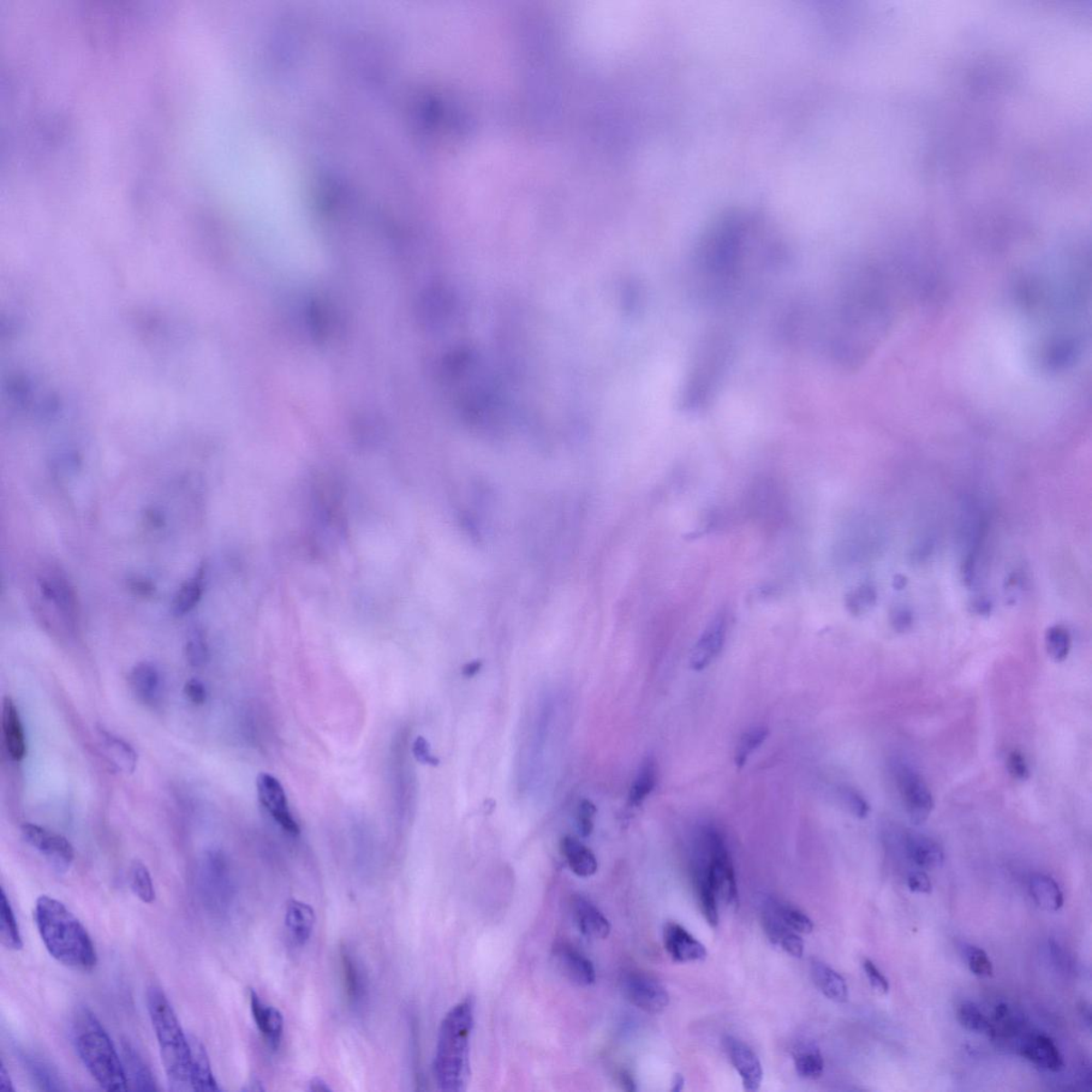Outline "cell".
<instances>
[{
  "mask_svg": "<svg viewBox=\"0 0 1092 1092\" xmlns=\"http://www.w3.org/2000/svg\"><path fill=\"white\" fill-rule=\"evenodd\" d=\"M760 218L731 213L714 221L698 242L692 271L696 290L704 299L726 302L747 280L754 262H774L778 250Z\"/></svg>",
  "mask_w": 1092,
  "mask_h": 1092,
  "instance_id": "6da1fadb",
  "label": "cell"
},
{
  "mask_svg": "<svg viewBox=\"0 0 1092 1092\" xmlns=\"http://www.w3.org/2000/svg\"><path fill=\"white\" fill-rule=\"evenodd\" d=\"M887 309L878 274L872 268L853 273L840 289L829 325L834 359L847 366L862 362L887 328Z\"/></svg>",
  "mask_w": 1092,
  "mask_h": 1092,
  "instance_id": "7a4b0ae2",
  "label": "cell"
},
{
  "mask_svg": "<svg viewBox=\"0 0 1092 1092\" xmlns=\"http://www.w3.org/2000/svg\"><path fill=\"white\" fill-rule=\"evenodd\" d=\"M34 922L47 952L58 963L81 972H91L98 954L90 935L73 913L59 900L42 895L35 903Z\"/></svg>",
  "mask_w": 1092,
  "mask_h": 1092,
  "instance_id": "3957f363",
  "label": "cell"
},
{
  "mask_svg": "<svg viewBox=\"0 0 1092 1092\" xmlns=\"http://www.w3.org/2000/svg\"><path fill=\"white\" fill-rule=\"evenodd\" d=\"M473 1026L474 1005L470 1000L452 1007L442 1021L433 1062L435 1081L441 1090L459 1092L467 1089Z\"/></svg>",
  "mask_w": 1092,
  "mask_h": 1092,
  "instance_id": "277c9868",
  "label": "cell"
},
{
  "mask_svg": "<svg viewBox=\"0 0 1092 1092\" xmlns=\"http://www.w3.org/2000/svg\"><path fill=\"white\" fill-rule=\"evenodd\" d=\"M71 1040L83 1066L101 1088L107 1091L129 1089L123 1061L109 1032L87 1007L77 1008L73 1014Z\"/></svg>",
  "mask_w": 1092,
  "mask_h": 1092,
  "instance_id": "5b68a950",
  "label": "cell"
},
{
  "mask_svg": "<svg viewBox=\"0 0 1092 1092\" xmlns=\"http://www.w3.org/2000/svg\"><path fill=\"white\" fill-rule=\"evenodd\" d=\"M147 1002L170 1087L175 1091L190 1090L193 1062L190 1040L163 989L148 988Z\"/></svg>",
  "mask_w": 1092,
  "mask_h": 1092,
  "instance_id": "8992f818",
  "label": "cell"
},
{
  "mask_svg": "<svg viewBox=\"0 0 1092 1092\" xmlns=\"http://www.w3.org/2000/svg\"><path fill=\"white\" fill-rule=\"evenodd\" d=\"M732 343L726 333L709 334L697 352L682 394L686 411H699L711 403L729 366Z\"/></svg>",
  "mask_w": 1092,
  "mask_h": 1092,
  "instance_id": "52a82bcc",
  "label": "cell"
},
{
  "mask_svg": "<svg viewBox=\"0 0 1092 1092\" xmlns=\"http://www.w3.org/2000/svg\"><path fill=\"white\" fill-rule=\"evenodd\" d=\"M200 890L204 904L214 912H223L232 898L231 879L223 858L208 852L200 869Z\"/></svg>",
  "mask_w": 1092,
  "mask_h": 1092,
  "instance_id": "ba28073f",
  "label": "cell"
},
{
  "mask_svg": "<svg viewBox=\"0 0 1092 1092\" xmlns=\"http://www.w3.org/2000/svg\"><path fill=\"white\" fill-rule=\"evenodd\" d=\"M626 999L648 1013H660L669 1005L670 998L659 980L642 971L626 973L622 981Z\"/></svg>",
  "mask_w": 1092,
  "mask_h": 1092,
  "instance_id": "9c48e42d",
  "label": "cell"
},
{
  "mask_svg": "<svg viewBox=\"0 0 1092 1092\" xmlns=\"http://www.w3.org/2000/svg\"><path fill=\"white\" fill-rule=\"evenodd\" d=\"M22 834L26 842L37 850L58 872H67L74 861L73 846L62 835L53 834L34 823H24Z\"/></svg>",
  "mask_w": 1092,
  "mask_h": 1092,
  "instance_id": "30bf717a",
  "label": "cell"
},
{
  "mask_svg": "<svg viewBox=\"0 0 1092 1092\" xmlns=\"http://www.w3.org/2000/svg\"><path fill=\"white\" fill-rule=\"evenodd\" d=\"M899 792L911 822L921 825L928 820L935 807L932 792L920 774L902 766L897 771Z\"/></svg>",
  "mask_w": 1092,
  "mask_h": 1092,
  "instance_id": "8fae6325",
  "label": "cell"
},
{
  "mask_svg": "<svg viewBox=\"0 0 1092 1092\" xmlns=\"http://www.w3.org/2000/svg\"><path fill=\"white\" fill-rule=\"evenodd\" d=\"M260 802L270 812L284 831L291 835L300 833V827L292 817L288 796L279 780L270 774L261 773L256 780Z\"/></svg>",
  "mask_w": 1092,
  "mask_h": 1092,
  "instance_id": "7c38bea8",
  "label": "cell"
},
{
  "mask_svg": "<svg viewBox=\"0 0 1092 1092\" xmlns=\"http://www.w3.org/2000/svg\"><path fill=\"white\" fill-rule=\"evenodd\" d=\"M665 950L673 962L679 964L703 962L707 957V947L688 929L678 923H667L662 930Z\"/></svg>",
  "mask_w": 1092,
  "mask_h": 1092,
  "instance_id": "4fadbf2b",
  "label": "cell"
},
{
  "mask_svg": "<svg viewBox=\"0 0 1092 1092\" xmlns=\"http://www.w3.org/2000/svg\"><path fill=\"white\" fill-rule=\"evenodd\" d=\"M726 631V616L721 612L707 626L695 644L690 656L692 669L702 671L717 659L725 646Z\"/></svg>",
  "mask_w": 1092,
  "mask_h": 1092,
  "instance_id": "5bb4252c",
  "label": "cell"
},
{
  "mask_svg": "<svg viewBox=\"0 0 1092 1092\" xmlns=\"http://www.w3.org/2000/svg\"><path fill=\"white\" fill-rule=\"evenodd\" d=\"M553 958L559 972L576 986L587 987L595 982L593 963L569 943H557L554 946Z\"/></svg>",
  "mask_w": 1092,
  "mask_h": 1092,
  "instance_id": "9a60e30c",
  "label": "cell"
},
{
  "mask_svg": "<svg viewBox=\"0 0 1092 1092\" xmlns=\"http://www.w3.org/2000/svg\"><path fill=\"white\" fill-rule=\"evenodd\" d=\"M1018 1051L1022 1058L1043 1070L1059 1072L1064 1059L1051 1037L1041 1032H1028L1020 1041Z\"/></svg>",
  "mask_w": 1092,
  "mask_h": 1092,
  "instance_id": "2e32d148",
  "label": "cell"
},
{
  "mask_svg": "<svg viewBox=\"0 0 1092 1092\" xmlns=\"http://www.w3.org/2000/svg\"><path fill=\"white\" fill-rule=\"evenodd\" d=\"M725 1047L736 1070L742 1078L745 1090L756 1091L763 1081V1068L761 1061L752 1049L741 1040L734 1037H726Z\"/></svg>",
  "mask_w": 1092,
  "mask_h": 1092,
  "instance_id": "e0dca14e",
  "label": "cell"
},
{
  "mask_svg": "<svg viewBox=\"0 0 1092 1092\" xmlns=\"http://www.w3.org/2000/svg\"><path fill=\"white\" fill-rule=\"evenodd\" d=\"M777 483L762 480L755 483L751 492V511L757 520L774 525L783 517L784 501Z\"/></svg>",
  "mask_w": 1092,
  "mask_h": 1092,
  "instance_id": "ac0fdd59",
  "label": "cell"
},
{
  "mask_svg": "<svg viewBox=\"0 0 1092 1092\" xmlns=\"http://www.w3.org/2000/svg\"><path fill=\"white\" fill-rule=\"evenodd\" d=\"M251 1012L256 1026L272 1049H279L284 1032V1018L276 1007L266 1004L254 990H250Z\"/></svg>",
  "mask_w": 1092,
  "mask_h": 1092,
  "instance_id": "d6986e66",
  "label": "cell"
},
{
  "mask_svg": "<svg viewBox=\"0 0 1092 1092\" xmlns=\"http://www.w3.org/2000/svg\"><path fill=\"white\" fill-rule=\"evenodd\" d=\"M1023 1031H1026L1023 1014L1006 1004L996 1007L992 1017L989 1019L987 1034L1000 1043L1017 1041L1018 1048L1020 1041L1026 1035Z\"/></svg>",
  "mask_w": 1092,
  "mask_h": 1092,
  "instance_id": "ffe728a7",
  "label": "cell"
},
{
  "mask_svg": "<svg viewBox=\"0 0 1092 1092\" xmlns=\"http://www.w3.org/2000/svg\"><path fill=\"white\" fill-rule=\"evenodd\" d=\"M40 588L45 598L53 603L68 622H75L79 616V603L67 578L61 574L44 576L41 578Z\"/></svg>",
  "mask_w": 1092,
  "mask_h": 1092,
  "instance_id": "44dd1931",
  "label": "cell"
},
{
  "mask_svg": "<svg viewBox=\"0 0 1092 1092\" xmlns=\"http://www.w3.org/2000/svg\"><path fill=\"white\" fill-rule=\"evenodd\" d=\"M572 912L578 928L588 938L602 940L610 935V922L598 907L582 895L572 899Z\"/></svg>",
  "mask_w": 1092,
  "mask_h": 1092,
  "instance_id": "7402d4cb",
  "label": "cell"
},
{
  "mask_svg": "<svg viewBox=\"0 0 1092 1092\" xmlns=\"http://www.w3.org/2000/svg\"><path fill=\"white\" fill-rule=\"evenodd\" d=\"M131 691L143 704L154 706L159 700L163 681L157 666L151 662H140L131 669L128 676Z\"/></svg>",
  "mask_w": 1092,
  "mask_h": 1092,
  "instance_id": "603a6c76",
  "label": "cell"
},
{
  "mask_svg": "<svg viewBox=\"0 0 1092 1092\" xmlns=\"http://www.w3.org/2000/svg\"><path fill=\"white\" fill-rule=\"evenodd\" d=\"M3 733L5 749L11 759L21 762L26 756V737L19 709L10 697H5L3 704Z\"/></svg>",
  "mask_w": 1092,
  "mask_h": 1092,
  "instance_id": "cb8c5ba5",
  "label": "cell"
},
{
  "mask_svg": "<svg viewBox=\"0 0 1092 1092\" xmlns=\"http://www.w3.org/2000/svg\"><path fill=\"white\" fill-rule=\"evenodd\" d=\"M99 741L106 759L113 767L124 774L135 772L138 755L128 742L115 734L106 731L103 727L99 729Z\"/></svg>",
  "mask_w": 1092,
  "mask_h": 1092,
  "instance_id": "d4e9b609",
  "label": "cell"
},
{
  "mask_svg": "<svg viewBox=\"0 0 1092 1092\" xmlns=\"http://www.w3.org/2000/svg\"><path fill=\"white\" fill-rule=\"evenodd\" d=\"M763 925L769 940L774 945H778L793 957H802L804 943L801 934L793 932V929L787 927L775 915L771 906L764 912Z\"/></svg>",
  "mask_w": 1092,
  "mask_h": 1092,
  "instance_id": "484cf974",
  "label": "cell"
},
{
  "mask_svg": "<svg viewBox=\"0 0 1092 1092\" xmlns=\"http://www.w3.org/2000/svg\"><path fill=\"white\" fill-rule=\"evenodd\" d=\"M905 846L907 855L918 868L935 869L942 867L945 862V851L942 847L927 835L907 834Z\"/></svg>",
  "mask_w": 1092,
  "mask_h": 1092,
  "instance_id": "4316f807",
  "label": "cell"
},
{
  "mask_svg": "<svg viewBox=\"0 0 1092 1092\" xmlns=\"http://www.w3.org/2000/svg\"><path fill=\"white\" fill-rule=\"evenodd\" d=\"M122 1061L128 1086L141 1091H157L158 1086L153 1073L145 1059L133 1044L128 1040L122 1041ZM130 1088V1087H129Z\"/></svg>",
  "mask_w": 1092,
  "mask_h": 1092,
  "instance_id": "83f0119b",
  "label": "cell"
},
{
  "mask_svg": "<svg viewBox=\"0 0 1092 1092\" xmlns=\"http://www.w3.org/2000/svg\"><path fill=\"white\" fill-rule=\"evenodd\" d=\"M315 924L316 916L311 906L300 900H290L286 907L285 925L296 945H306L311 938Z\"/></svg>",
  "mask_w": 1092,
  "mask_h": 1092,
  "instance_id": "f1b7e54d",
  "label": "cell"
},
{
  "mask_svg": "<svg viewBox=\"0 0 1092 1092\" xmlns=\"http://www.w3.org/2000/svg\"><path fill=\"white\" fill-rule=\"evenodd\" d=\"M20 1059L24 1068L40 1089L46 1091H62L65 1088L62 1078L59 1077L55 1068L41 1056L22 1049Z\"/></svg>",
  "mask_w": 1092,
  "mask_h": 1092,
  "instance_id": "f546056e",
  "label": "cell"
},
{
  "mask_svg": "<svg viewBox=\"0 0 1092 1092\" xmlns=\"http://www.w3.org/2000/svg\"><path fill=\"white\" fill-rule=\"evenodd\" d=\"M193 1062H191V1089L195 1091H219V1084L214 1076L211 1060L206 1049L196 1038L190 1040Z\"/></svg>",
  "mask_w": 1092,
  "mask_h": 1092,
  "instance_id": "4dcf8cb0",
  "label": "cell"
},
{
  "mask_svg": "<svg viewBox=\"0 0 1092 1092\" xmlns=\"http://www.w3.org/2000/svg\"><path fill=\"white\" fill-rule=\"evenodd\" d=\"M560 850L568 862L572 872L577 876L592 877L598 870V860L594 853L575 838L566 835L560 842Z\"/></svg>",
  "mask_w": 1092,
  "mask_h": 1092,
  "instance_id": "1f68e13d",
  "label": "cell"
},
{
  "mask_svg": "<svg viewBox=\"0 0 1092 1092\" xmlns=\"http://www.w3.org/2000/svg\"><path fill=\"white\" fill-rule=\"evenodd\" d=\"M811 975L816 987L829 1000L843 1002L849 999V987L844 977L828 964L815 960L811 964Z\"/></svg>",
  "mask_w": 1092,
  "mask_h": 1092,
  "instance_id": "d6a6232c",
  "label": "cell"
},
{
  "mask_svg": "<svg viewBox=\"0 0 1092 1092\" xmlns=\"http://www.w3.org/2000/svg\"><path fill=\"white\" fill-rule=\"evenodd\" d=\"M1030 893L1035 904L1044 911L1058 912L1065 903L1064 894L1059 883L1047 875L1037 874L1031 877Z\"/></svg>",
  "mask_w": 1092,
  "mask_h": 1092,
  "instance_id": "836d02e7",
  "label": "cell"
},
{
  "mask_svg": "<svg viewBox=\"0 0 1092 1092\" xmlns=\"http://www.w3.org/2000/svg\"><path fill=\"white\" fill-rule=\"evenodd\" d=\"M341 966L346 995L351 1004H359L366 994V980L359 964L347 947L342 948Z\"/></svg>",
  "mask_w": 1092,
  "mask_h": 1092,
  "instance_id": "e575fe53",
  "label": "cell"
},
{
  "mask_svg": "<svg viewBox=\"0 0 1092 1092\" xmlns=\"http://www.w3.org/2000/svg\"><path fill=\"white\" fill-rule=\"evenodd\" d=\"M204 570L200 569L196 574L183 584L172 603V612L176 616H184L199 604L204 593Z\"/></svg>",
  "mask_w": 1092,
  "mask_h": 1092,
  "instance_id": "d590c367",
  "label": "cell"
},
{
  "mask_svg": "<svg viewBox=\"0 0 1092 1092\" xmlns=\"http://www.w3.org/2000/svg\"><path fill=\"white\" fill-rule=\"evenodd\" d=\"M658 764L654 757L648 756L638 772L630 793V802L638 807L650 796L658 783Z\"/></svg>",
  "mask_w": 1092,
  "mask_h": 1092,
  "instance_id": "8d00e7d4",
  "label": "cell"
},
{
  "mask_svg": "<svg viewBox=\"0 0 1092 1092\" xmlns=\"http://www.w3.org/2000/svg\"><path fill=\"white\" fill-rule=\"evenodd\" d=\"M798 1076L805 1079H816L822 1076L823 1059L820 1049L813 1043L799 1046L793 1053Z\"/></svg>",
  "mask_w": 1092,
  "mask_h": 1092,
  "instance_id": "74e56055",
  "label": "cell"
},
{
  "mask_svg": "<svg viewBox=\"0 0 1092 1092\" xmlns=\"http://www.w3.org/2000/svg\"><path fill=\"white\" fill-rule=\"evenodd\" d=\"M2 907H0V938L3 945L12 951H20L23 948V939L20 933L19 924L10 905L7 894L2 888Z\"/></svg>",
  "mask_w": 1092,
  "mask_h": 1092,
  "instance_id": "f35d334b",
  "label": "cell"
},
{
  "mask_svg": "<svg viewBox=\"0 0 1092 1092\" xmlns=\"http://www.w3.org/2000/svg\"><path fill=\"white\" fill-rule=\"evenodd\" d=\"M129 886L131 891L142 903L153 904L157 898L150 870L139 860H136L129 869Z\"/></svg>",
  "mask_w": 1092,
  "mask_h": 1092,
  "instance_id": "ab89813d",
  "label": "cell"
},
{
  "mask_svg": "<svg viewBox=\"0 0 1092 1092\" xmlns=\"http://www.w3.org/2000/svg\"><path fill=\"white\" fill-rule=\"evenodd\" d=\"M694 881L703 916L712 927H716L719 923L717 895L701 873L694 872Z\"/></svg>",
  "mask_w": 1092,
  "mask_h": 1092,
  "instance_id": "60d3db41",
  "label": "cell"
},
{
  "mask_svg": "<svg viewBox=\"0 0 1092 1092\" xmlns=\"http://www.w3.org/2000/svg\"><path fill=\"white\" fill-rule=\"evenodd\" d=\"M772 909L787 927L798 934L807 935L813 932L814 924L804 912L791 905L774 903Z\"/></svg>",
  "mask_w": 1092,
  "mask_h": 1092,
  "instance_id": "b9f144b4",
  "label": "cell"
},
{
  "mask_svg": "<svg viewBox=\"0 0 1092 1092\" xmlns=\"http://www.w3.org/2000/svg\"><path fill=\"white\" fill-rule=\"evenodd\" d=\"M767 736L768 729L765 726H755L743 734L736 751V764L738 768L745 766L750 755L766 741Z\"/></svg>",
  "mask_w": 1092,
  "mask_h": 1092,
  "instance_id": "7bdbcfd3",
  "label": "cell"
},
{
  "mask_svg": "<svg viewBox=\"0 0 1092 1092\" xmlns=\"http://www.w3.org/2000/svg\"><path fill=\"white\" fill-rule=\"evenodd\" d=\"M957 1020L963 1028L973 1032H984L989 1030V1019L971 1002H963L957 1007Z\"/></svg>",
  "mask_w": 1092,
  "mask_h": 1092,
  "instance_id": "ee69618b",
  "label": "cell"
},
{
  "mask_svg": "<svg viewBox=\"0 0 1092 1092\" xmlns=\"http://www.w3.org/2000/svg\"><path fill=\"white\" fill-rule=\"evenodd\" d=\"M1047 649L1054 660H1065L1070 651V636L1068 631L1059 626L1049 630L1047 634Z\"/></svg>",
  "mask_w": 1092,
  "mask_h": 1092,
  "instance_id": "f6af8a7d",
  "label": "cell"
},
{
  "mask_svg": "<svg viewBox=\"0 0 1092 1092\" xmlns=\"http://www.w3.org/2000/svg\"><path fill=\"white\" fill-rule=\"evenodd\" d=\"M964 957L970 971L978 977H990L993 973V964L986 952L977 946L965 947Z\"/></svg>",
  "mask_w": 1092,
  "mask_h": 1092,
  "instance_id": "bcb514c9",
  "label": "cell"
},
{
  "mask_svg": "<svg viewBox=\"0 0 1092 1092\" xmlns=\"http://www.w3.org/2000/svg\"><path fill=\"white\" fill-rule=\"evenodd\" d=\"M846 808L849 809L853 815L858 819H865L869 813V804L860 793L851 789V787H844L840 791Z\"/></svg>",
  "mask_w": 1092,
  "mask_h": 1092,
  "instance_id": "7dc6e473",
  "label": "cell"
},
{
  "mask_svg": "<svg viewBox=\"0 0 1092 1092\" xmlns=\"http://www.w3.org/2000/svg\"><path fill=\"white\" fill-rule=\"evenodd\" d=\"M596 812L598 810H596L595 805L592 802L587 801V799H584L580 803L577 811V827L582 837L588 838L589 835H592Z\"/></svg>",
  "mask_w": 1092,
  "mask_h": 1092,
  "instance_id": "c3c4849f",
  "label": "cell"
},
{
  "mask_svg": "<svg viewBox=\"0 0 1092 1092\" xmlns=\"http://www.w3.org/2000/svg\"><path fill=\"white\" fill-rule=\"evenodd\" d=\"M863 969L867 975L870 987L878 994H887L890 990V983L887 977L882 974L881 971L877 968L872 960L865 959L863 962Z\"/></svg>",
  "mask_w": 1092,
  "mask_h": 1092,
  "instance_id": "681fc988",
  "label": "cell"
},
{
  "mask_svg": "<svg viewBox=\"0 0 1092 1092\" xmlns=\"http://www.w3.org/2000/svg\"><path fill=\"white\" fill-rule=\"evenodd\" d=\"M1007 769L1013 779L1026 781L1030 777L1029 764L1021 751L1011 752L1007 757Z\"/></svg>",
  "mask_w": 1092,
  "mask_h": 1092,
  "instance_id": "f907efd6",
  "label": "cell"
},
{
  "mask_svg": "<svg viewBox=\"0 0 1092 1092\" xmlns=\"http://www.w3.org/2000/svg\"><path fill=\"white\" fill-rule=\"evenodd\" d=\"M874 600L875 594L873 590L869 586H863L849 595V598H847V606H849L852 613H861L872 605Z\"/></svg>",
  "mask_w": 1092,
  "mask_h": 1092,
  "instance_id": "816d5d0a",
  "label": "cell"
},
{
  "mask_svg": "<svg viewBox=\"0 0 1092 1092\" xmlns=\"http://www.w3.org/2000/svg\"><path fill=\"white\" fill-rule=\"evenodd\" d=\"M187 660L191 665L200 667L207 659V647L201 635L191 637L186 646Z\"/></svg>",
  "mask_w": 1092,
  "mask_h": 1092,
  "instance_id": "f5cc1de1",
  "label": "cell"
},
{
  "mask_svg": "<svg viewBox=\"0 0 1092 1092\" xmlns=\"http://www.w3.org/2000/svg\"><path fill=\"white\" fill-rule=\"evenodd\" d=\"M413 754L415 759L420 763L425 764V765L439 766L440 760L432 754L431 745L425 737L419 736L415 739Z\"/></svg>",
  "mask_w": 1092,
  "mask_h": 1092,
  "instance_id": "db71d44e",
  "label": "cell"
},
{
  "mask_svg": "<svg viewBox=\"0 0 1092 1092\" xmlns=\"http://www.w3.org/2000/svg\"><path fill=\"white\" fill-rule=\"evenodd\" d=\"M184 692L187 699L191 703L195 704V706H202L206 701L207 690L205 685L198 679H189L186 685H185Z\"/></svg>",
  "mask_w": 1092,
  "mask_h": 1092,
  "instance_id": "11a10c76",
  "label": "cell"
},
{
  "mask_svg": "<svg viewBox=\"0 0 1092 1092\" xmlns=\"http://www.w3.org/2000/svg\"><path fill=\"white\" fill-rule=\"evenodd\" d=\"M908 887L910 891L918 894L932 893V881L929 877L923 872H913L908 877Z\"/></svg>",
  "mask_w": 1092,
  "mask_h": 1092,
  "instance_id": "9f6ffc18",
  "label": "cell"
},
{
  "mask_svg": "<svg viewBox=\"0 0 1092 1092\" xmlns=\"http://www.w3.org/2000/svg\"><path fill=\"white\" fill-rule=\"evenodd\" d=\"M129 588L131 592L141 596H151L155 593V587L151 582L139 580V578L130 580Z\"/></svg>",
  "mask_w": 1092,
  "mask_h": 1092,
  "instance_id": "6f0895ef",
  "label": "cell"
},
{
  "mask_svg": "<svg viewBox=\"0 0 1092 1092\" xmlns=\"http://www.w3.org/2000/svg\"><path fill=\"white\" fill-rule=\"evenodd\" d=\"M0 1089L3 1091H15L14 1083H12L9 1072L7 1069H5L4 1061L2 1062V1068H0Z\"/></svg>",
  "mask_w": 1092,
  "mask_h": 1092,
  "instance_id": "680465c9",
  "label": "cell"
},
{
  "mask_svg": "<svg viewBox=\"0 0 1092 1092\" xmlns=\"http://www.w3.org/2000/svg\"><path fill=\"white\" fill-rule=\"evenodd\" d=\"M620 1083H622V1087L625 1090H636L634 1079H632L629 1073L622 1072V1074H620Z\"/></svg>",
  "mask_w": 1092,
  "mask_h": 1092,
  "instance_id": "91938a15",
  "label": "cell"
},
{
  "mask_svg": "<svg viewBox=\"0 0 1092 1092\" xmlns=\"http://www.w3.org/2000/svg\"><path fill=\"white\" fill-rule=\"evenodd\" d=\"M480 669H481V662L473 661V662H470V664H468L467 666H465L463 668V674L467 678H471V677L476 676V674L479 673L480 671Z\"/></svg>",
  "mask_w": 1092,
  "mask_h": 1092,
  "instance_id": "94428289",
  "label": "cell"
},
{
  "mask_svg": "<svg viewBox=\"0 0 1092 1092\" xmlns=\"http://www.w3.org/2000/svg\"><path fill=\"white\" fill-rule=\"evenodd\" d=\"M309 1090L329 1091L330 1087H329V1086H328V1084L326 1082H324V1079L318 1078L312 1079L311 1084H309Z\"/></svg>",
  "mask_w": 1092,
  "mask_h": 1092,
  "instance_id": "6125c7cd",
  "label": "cell"
},
{
  "mask_svg": "<svg viewBox=\"0 0 1092 1092\" xmlns=\"http://www.w3.org/2000/svg\"><path fill=\"white\" fill-rule=\"evenodd\" d=\"M684 1078L681 1076V1074H677L676 1078L673 1079L672 1091H681L684 1087Z\"/></svg>",
  "mask_w": 1092,
  "mask_h": 1092,
  "instance_id": "be15d7a7",
  "label": "cell"
}]
</instances>
